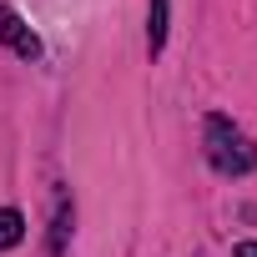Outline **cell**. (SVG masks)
<instances>
[{
  "label": "cell",
  "mask_w": 257,
  "mask_h": 257,
  "mask_svg": "<svg viewBox=\"0 0 257 257\" xmlns=\"http://www.w3.org/2000/svg\"><path fill=\"white\" fill-rule=\"evenodd\" d=\"M0 41H6L16 56H26V61H36L41 56V41H36V31L16 16V11H0Z\"/></svg>",
  "instance_id": "cell-2"
},
{
  "label": "cell",
  "mask_w": 257,
  "mask_h": 257,
  "mask_svg": "<svg viewBox=\"0 0 257 257\" xmlns=\"http://www.w3.org/2000/svg\"><path fill=\"white\" fill-rule=\"evenodd\" d=\"M232 257H257V242H237V252Z\"/></svg>",
  "instance_id": "cell-5"
},
{
  "label": "cell",
  "mask_w": 257,
  "mask_h": 257,
  "mask_svg": "<svg viewBox=\"0 0 257 257\" xmlns=\"http://www.w3.org/2000/svg\"><path fill=\"white\" fill-rule=\"evenodd\" d=\"M21 237H26V217H21L16 207H0V252L16 247Z\"/></svg>",
  "instance_id": "cell-4"
},
{
  "label": "cell",
  "mask_w": 257,
  "mask_h": 257,
  "mask_svg": "<svg viewBox=\"0 0 257 257\" xmlns=\"http://www.w3.org/2000/svg\"><path fill=\"white\" fill-rule=\"evenodd\" d=\"M167 21H172V0H152V11H147V46H152V56L167 46Z\"/></svg>",
  "instance_id": "cell-3"
},
{
  "label": "cell",
  "mask_w": 257,
  "mask_h": 257,
  "mask_svg": "<svg viewBox=\"0 0 257 257\" xmlns=\"http://www.w3.org/2000/svg\"><path fill=\"white\" fill-rule=\"evenodd\" d=\"M207 162L222 177H247L257 167V147L237 132L227 116H207Z\"/></svg>",
  "instance_id": "cell-1"
}]
</instances>
